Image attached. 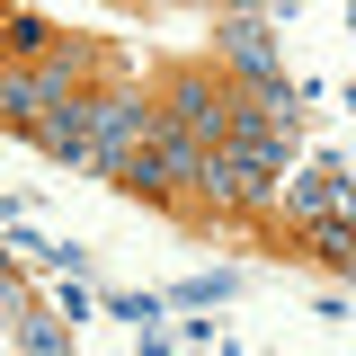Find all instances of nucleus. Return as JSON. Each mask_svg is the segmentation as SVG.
Listing matches in <instances>:
<instances>
[{
	"label": "nucleus",
	"instance_id": "1",
	"mask_svg": "<svg viewBox=\"0 0 356 356\" xmlns=\"http://www.w3.org/2000/svg\"><path fill=\"white\" fill-rule=\"evenodd\" d=\"M152 98H161V116H170V125H187L196 143H222V134H232V72H222L214 54L152 63Z\"/></svg>",
	"mask_w": 356,
	"mask_h": 356
},
{
	"label": "nucleus",
	"instance_id": "2",
	"mask_svg": "<svg viewBox=\"0 0 356 356\" xmlns=\"http://www.w3.org/2000/svg\"><path fill=\"white\" fill-rule=\"evenodd\" d=\"M214 63L241 89L285 81V54H276V9H214Z\"/></svg>",
	"mask_w": 356,
	"mask_h": 356
},
{
	"label": "nucleus",
	"instance_id": "3",
	"mask_svg": "<svg viewBox=\"0 0 356 356\" xmlns=\"http://www.w3.org/2000/svg\"><path fill=\"white\" fill-rule=\"evenodd\" d=\"M107 187H116V196H134V205H152V214H178V205H187V178H178L152 143H143V152H125V170L107 178Z\"/></svg>",
	"mask_w": 356,
	"mask_h": 356
},
{
	"label": "nucleus",
	"instance_id": "4",
	"mask_svg": "<svg viewBox=\"0 0 356 356\" xmlns=\"http://www.w3.org/2000/svg\"><path fill=\"white\" fill-rule=\"evenodd\" d=\"M27 143H36L44 161L81 170V161H89V89H72V98H54V107L36 116V134H27Z\"/></svg>",
	"mask_w": 356,
	"mask_h": 356
},
{
	"label": "nucleus",
	"instance_id": "5",
	"mask_svg": "<svg viewBox=\"0 0 356 356\" xmlns=\"http://www.w3.org/2000/svg\"><path fill=\"white\" fill-rule=\"evenodd\" d=\"M9 339H18V348H36V356H72L81 321H72L63 303H18V312H9Z\"/></svg>",
	"mask_w": 356,
	"mask_h": 356
},
{
	"label": "nucleus",
	"instance_id": "6",
	"mask_svg": "<svg viewBox=\"0 0 356 356\" xmlns=\"http://www.w3.org/2000/svg\"><path fill=\"white\" fill-rule=\"evenodd\" d=\"M54 36H63V27L36 18V9H0V63H36Z\"/></svg>",
	"mask_w": 356,
	"mask_h": 356
},
{
	"label": "nucleus",
	"instance_id": "7",
	"mask_svg": "<svg viewBox=\"0 0 356 356\" xmlns=\"http://www.w3.org/2000/svg\"><path fill=\"white\" fill-rule=\"evenodd\" d=\"M107 312L134 321V339H143V348H161V312H170V294H107Z\"/></svg>",
	"mask_w": 356,
	"mask_h": 356
},
{
	"label": "nucleus",
	"instance_id": "8",
	"mask_svg": "<svg viewBox=\"0 0 356 356\" xmlns=\"http://www.w3.org/2000/svg\"><path fill=\"white\" fill-rule=\"evenodd\" d=\"M241 294V267H214V276H187L170 303H187V312H214V303H232Z\"/></svg>",
	"mask_w": 356,
	"mask_h": 356
},
{
	"label": "nucleus",
	"instance_id": "9",
	"mask_svg": "<svg viewBox=\"0 0 356 356\" xmlns=\"http://www.w3.org/2000/svg\"><path fill=\"white\" fill-rule=\"evenodd\" d=\"M348 27H356V0H348Z\"/></svg>",
	"mask_w": 356,
	"mask_h": 356
},
{
	"label": "nucleus",
	"instance_id": "10",
	"mask_svg": "<svg viewBox=\"0 0 356 356\" xmlns=\"http://www.w3.org/2000/svg\"><path fill=\"white\" fill-rule=\"evenodd\" d=\"M125 9H143V0H125Z\"/></svg>",
	"mask_w": 356,
	"mask_h": 356
}]
</instances>
